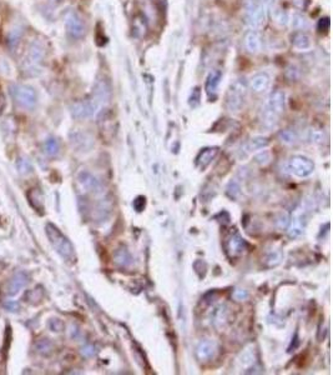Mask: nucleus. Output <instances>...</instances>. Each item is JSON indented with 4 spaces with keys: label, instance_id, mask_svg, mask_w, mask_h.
I'll use <instances>...</instances> for the list:
<instances>
[{
    "label": "nucleus",
    "instance_id": "nucleus-1",
    "mask_svg": "<svg viewBox=\"0 0 333 375\" xmlns=\"http://www.w3.org/2000/svg\"><path fill=\"white\" fill-rule=\"evenodd\" d=\"M286 108V95L282 90H274L267 98L260 114L261 125L266 129H274L279 124L281 115Z\"/></svg>",
    "mask_w": 333,
    "mask_h": 375
},
{
    "label": "nucleus",
    "instance_id": "nucleus-2",
    "mask_svg": "<svg viewBox=\"0 0 333 375\" xmlns=\"http://www.w3.org/2000/svg\"><path fill=\"white\" fill-rule=\"evenodd\" d=\"M45 229L46 235H48L49 240H50L54 249L57 252V254L67 261L74 260L75 259V252H74L73 244H71L67 236L53 224H48Z\"/></svg>",
    "mask_w": 333,
    "mask_h": 375
},
{
    "label": "nucleus",
    "instance_id": "nucleus-3",
    "mask_svg": "<svg viewBox=\"0 0 333 375\" xmlns=\"http://www.w3.org/2000/svg\"><path fill=\"white\" fill-rule=\"evenodd\" d=\"M45 48L39 41H33L26 50V55L24 58L23 68L25 73L29 75H37L43 69V63L45 60Z\"/></svg>",
    "mask_w": 333,
    "mask_h": 375
},
{
    "label": "nucleus",
    "instance_id": "nucleus-4",
    "mask_svg": "<svg viewBox=\"0 0 333 375\" xmlns=\"http://www.w3.org/2000/svg\"><path fill=\"white\" fill-rule=\"evenodd\" d=\"M247 82L245 79H236L228 88L226 94V109L231 113L240 112L247 95Z\"/></svg>",
    "mask_w": 333,
    "mask_h": 375
},
{
    "label": "nucleus",
    "instance_id": "nucleus-5",
    "mask_svg": "<svg viewBox=\"0 0 333 375\" xmlns=\"http://www.w3.org/2000/svg\"><path fill=\"white\" fill-rule=\"evenodd\" d=\"M245 19H246V24L251 29H260L266 20V7L260 0H246Z\"/></svg>",
    "mask_w": 333,
    "mask_h": 375
},
{
    "label": "nucleus",
    "instance_id": "nucleus-6",
    "mask_svg": "<svg viewBox=\"0 0 333 375\" xmlns=\"http://www.w3.org/2000/svg\"><path fill=\"white\" fill-rule=\"evenodd\" d=\"M10 92H12L15 103L19 106L24 108V109H34L35 105L38 104V94L33 87L24 84H16L10 88Z\"/></svg>",
    "mask_w": 333,
    "mask_h": 375
},
{
    "label": "nucleus",
    "instance_id": "nucleus-7",
    "mask_svg": "<svg viewBox=\"0 0 333 375\" xmlns=\"http://www.w3.org/2000/svg\"><path fill=\"white\" fill-rule=\"evenodd\" d=\"M287 173L297 178H307L315 172V164L310 158L304 155H293L285 164Z\"/></svg>",
    "mask_w": 333,
    "mask_h": 375
},
{
    "label": "nucleus",
    "instance_id": "nucleus-8",
    "mask_svg": "<svg viewBox=\"0 0 333 375\" xmlns=\"http://www.w3.org/2000/svg\"><path fill=\"white\" fill-rule=\"evenodd\" d=\"M65 29L68 35L73 39H81L86 33V25L82 18L75 10H68L65 14Z\"/></svg>",
    "mask_w": 333,
    "mask_h": 375
},
{
    "label": "nucleus",
    "instance_id": "nucleus-9",
    "mask_svg": "<svg viewBox=\"0 0 333 375\" xmlns=\"http://www.w3.org/2000/svg\"><path fill=\"white\" fill-rule=\"evenodd\" d=\"M101 108V104L99 103L96 99H86V100L76 101L71 105L70 110L71 114L75 119H89V118L94 117L99 109Z\"/></svg>",
    "mask_w": 333,
    "mask_h": 375
},
{
    "label": "nucleus",
    "instance_id": "nucleus-10",
    "mask_svg": "<svg viewBox=\"0 0 333 375\" xmlns=\"http://www.w3.org/2000/svg\"><path fill=\"white\" fill-rule=\"evenodd\" d=\"M227 254L230 258H238V256L244 255L247 250V243L245 239L240 235V233H233L232 235L228 238L226 244Z\"/></svg>",
    "mask_w": 333,
    "mask_h": 375
},
{
    "label": "nucleus",
    "instance_id": "nucleus-11",
    "mask_svg": "<svg viewBox=\"0 0 333 375\" xmlns=\"http://www.w3.org/2000/svg\"><path fill=\"white\" fill-rule=\"evenodd\" d=\"M79 183L86 192L93 193V194H100L103 192V186H101L100 181L95 178L89 172H81L79 174Z\"/></svg>",
    "mask_w": 333,
    "mask_h": 375
},
{
    "label": "nucleus",
    "instance_id": "nucleus-12",
    "mask_svg": "<svg viewBox=\"0 0 333 375\" xmlns=\"http://www.w3.org/2000/svg\"><path fill=\"white\" fill-rule=\"evenodd\" d=\"M216 353L217 343L214 340H202L196 348V355L201 362H206V360L211 359V358L215 357Z\"/></svg>",
    "mask_w": 333,
    "mask_h": 375
},
{
    "label": "nucleus",
    "instance_id": "nucleus-13",
    "mask_svg": "<svg viewBox=\"0 0 333 375\" xmlns=\"http://www.w3.org/2000/svg\"><path fill=\"white\" fill-rule=\"evenodd\" d=\"M245 48L250 54H258L262 49V39L256 30H250L245 35Z\"/></svg>",
    "mask_w": 333,
    "mask_h": 375
},
{
    "label": "nucleus",
    "instance_id": "nucleus-14",
    "mask_svg": "<svg viewBox=\"0 0 333 375\" xmlns=\"http://www.w3.org/2000/svg\"><path fill=\"white\" fill-rule=\"evenodd\" d=\"M269 84H271V78L267 73H257L250 79V88L253 90L255 93H263L266 92L267 89L269 88Z\"/></svg>",
    "mask_w": 333,
    "mask_h": 375
},
{
    "label": "nucleus",
    "instance_id": "nucleus-15",
    "mask_svg": "<svg viewBox=\"0 0 333 375\" xmlns=\"http://www.w3.org/2000/svg\"><path fill=\"white\" fill-rule=\"evenodd\" d=\"M268 144H269L268 138L261 137V135L260 137H253L245 143L244 147H242V153H244L245 155H247V154L255 153V151L260 150V149L266 148Z\"/></svg>",
    "mask_w": 333,
    "mask_h": 375
},
{
    "label": "nucleus",
    "instance_id": "nucleus-16",
    "mask_svg": "<svg viewBox=\"0 0 333 375\" xmlns=\"http://www.w3.org/2000/svg\"><path fill=\"white\" fill-rule=\"evenodd\" d=\"M221 79H222L221 70H213L208 74L205 83V90L206 94L208 95V98L216 95L217 89H219L220 87V83H221Z\"/></svg>",
    "mask_w": 333,
    "mask_h": 375
},
{
    "label": "nucleus",
    "instance_id": "nucleus-17",
    "mask_svg": "<svg viewBox=\"0 0 333 375\" xmlns=\"http://www.w3.org/2000/svg\"><path fill=\"white\" fill-rule=\"evenodd\" d=\"M228 316H230V311H228L227 305L220 304L215 308L213 314H211V322L216 328H222L228 322Z\"/></svg>",
    "mask_w": 333,
    "mask_h": 375
},
{
    "label": "nucleus",
    "instance_id": "nucleus-18",
    "mask_svg": "<svg viewBox=\"0 0 333 375\" xmlns=\"http://www.w3.org/2000/svg\"><path fill=\"white\" fill-rule=\"evenodd\" d=\"M291 43H292L293 48L297 49L299 51H306L310 50L311 46H312V41L311 38L308 37L306 33L304 32H296L293 33L292 37H291Z\"/></svg>",
    "mask_w": 333,
    "mask_h": 375
},
{
    "label": "nucleus",
    "instance_id": "nucleus-19",
    "mask_svg": "<svg viewBox=\"0 0 333 375\" xmlns=\"http://www.w3.org/2000/svg\"><path fill=\"white\" fill-rule=\"evenodd\" d=\"M27 281H29V277L25 273H18L13 277V279L10 280L9 285H8V295L13 297V295L18 294L19 290L24 289L26 286Z\"/></svg>",
    "mask_w": 333,
    "mask_h": 375
},
{
    "label": "nucleus",
    "instance_id": "nucleus-20",
    "mask_svg": "<svg viewBox=\"0 0 333 375\" xmlns=\"http://www.w3.org/2000/svg\"><path fill=\"white\" fill-rule=\"evenodd\" d=\"M217 153H219V149L217 148L202 149L196 158V165L200 169H205V168H207L208 165L211 164V162L216 158Z\"/></svg>",
    "mask_w": 333,
    "mask_h": 375
},
{
    "label": "nucleus",
    "instance_id": "nucleus-21",
    "mask_svg": "<svg viewBox=\"0 0 333 375\" xmlns=\"http://www.w3.org/2000/svg\"><path fill=\"white\" fill-rule=\"evenodd\" d=\"M279 137L281 142L286 145H293L298 142V134L296 133L294 129H285V130L280 131Z\"/></svg>",
    "mask_w": 333,
    "mask_h": 375
},
{
    "label": "nucleus",
    "instance_id": "nucleus-22",
    "mask_svg": "<svg viewBox=\"0 0 333 375\" xmlns=\"http://www.w3.org/2000/svg\"><path fill=\"white\" fill-rule=\"evenodd\" d=\"M44 150H45V153L50 156L57 155V153H59L60 150L59 142H57L56 139H54V138H49L45 142V144H44Z\"/></svg>",
    "mask_w": 333,
    "mask_h": 375
},
{
    "label": "nucleus",
    "instance_id": "nucleus-23",
    "mask_svg": "<svg viewBox=\"0 0 333 375\" xmlns=\"http://www.w3.org/2000/svg\"><path fill=\"white\" fill-rule=\"evenodd\" d=\"M291 23H292V28H294V29H298V30H305L310 26V23H308L307 18H305L304 15H301V14H294V15L292 16V20H291Z\"/></svg>",
    "mask_w": 333,
    "mask_h": 375
},
{
    "label": "nucleus",
    "instance_id": "nucleus-24",
    "mask_svg": "<svg viewBox=\"0 0 333 375\" xmlns=\"http://www.w3.org/2000/svg\"><path fill=\"white\" fill-rule=\"evenodd\" d=\"M51 349H53V345H51L50 341L48 339H41L37 343V350L43 355H48L50 354Z\"/></svg>",
    "mask_w": 333,
    "mask_h": 375
},
{
    "label": "nucleus",
    "instance_id": "nucleus-25",
    "mask_svg": "<svg viewBox=\"0 0 333 375\" xmlns=\"http://www.w3.org/2000/svg\"><path fill=\"white\" fill-rule=\"evenodd\" d=\"M115 259H116V263H119L124 266H126L131 261L130 254H129V252L126 249H120L119 252L116 253V256H115Z\"/></svg>",
    "mask_w": 333,
    "mask_h": 375
},
{
    "label": "nucleus",
    "instance_id": "nucleus-26",
    "mask_svg": "<svg viewBox=\"0 0 333 375\" xmlns=\"http://www.w3.org/2000/svg\"><path fill=\"white\" fill-rule=\"evenodd\" d=\"M255 160L261 165H266L268 164L269 160H271V153L267 150H263L262 153H260L258 155L255 156Z\"/></svg>",
    "mask_w": 333,
    "mask_h": 375
},
{
    "label": "nucleus",
    "instance_id": "nucleus-27",
    "mask_svg": "<svg viewBox=\"0 0 333 375\" xmlns=\"http://www.w3.org/2000/svg\"><path fill=\"white\" fill-rule=\"evenodd\" d=\"M18 169L21 174H27V173L32 172V165H30V163L25 160V159H21V160H19L18 163Z\"/></svg>",
    "mask_w": 333,
    "mask_h": 375
},
{
    "label": "nucleus",
    "instance_id": "nucleus-28",
    "mask_svg": "<svg viewBox=\"0 0 333 375\" xmlns=\"http://www.w3.org/2000/svg\"><path fill=\"white\" fill-rule=\"evenodd\" d=\"M329 26H331V21H329V18H322L320 21H318V30L321 33H326L329 30Z\"/></svg>",
    "mask_w": 333,
    "mask_h": 375
},
{
    "label": "nucleus",
    "instance_id": "nucleus-29",
    "mask_svg": "<svg viewBox=\"0 0 333 375\" xmlns=\"http://www.w3.org/2000/svg\"><path fill=\"white\" fill-rule=\"evenodd\" d=\"M63 327H64V325H63V323L60 322L59 319H51V320L49 322V328L55 333L62 332Z\"/></svg>",
    "mask_w": 333,
    "mask_h": 375
},
{
    "label": "nucleus",
    "instance_id": "nucleus-30",
    "mask_svg": "<svg viewBox=\"0 0 333 375\" xmlns=\"http://www.w3.org/2000/svg\"><path fill=\"white\" fill-rule=\"evenodd\" d=\"M200 95H201V93H200L199 88H196V89L192 92L191 98H190V105L196 106L197 104H199V101H200Z\"/></svg>",
    "mask_w": 333,
    "mask_h": 375
},
{
    "label": "nucleus",
    "instance_id": "nucleus-31",
    "mask_svg": "<svg viewBox=\"0 0 333 375\" xmlns=\"http://www.w3.org/2000/svg\"><path fill=\"white\" fill-rule=\"evenodd\" d=\"M27 297H29V302L32 300L33 303L35 302H39V300L41 299V289L40 288H37L34 289V290H32L30 293H27Z\"/></svg>",
    "mask_w": 333,
    "mask_h": 375
},
{
    "label": "nucleus",
    "instance_id": "nucleus-32",
    "mask_svg": "<svg viewBox=\"0 0 333 375\" xmlns=\"http://www.w3.org/2000/svg\"><path fill=\"white\" fill-rule=\"evenodd\" d=\"M241 362H242V364H244L245 366L252 365L253 362H255V360H253L252 352H246V353H245V354L242 355V360H241Z\"/></svg>",
    "mask_w": 333,
    "mask_h": 375
},
{
    "label": "nucleus",
    "instance_id": "nucleus-33",
    "mask_svg": "<svg viewBox=\"0 0 333 375\" xmlns=\"http://www.w3.org/2000/svg\"><path fill=\"white\" fill-rule=\"evenodd\" d=\"M293 5L301 10H306L310 5V0H292Z\"/></svg>",
    "mask_w": 333,
    "mask_h": 375
},
{
    "label": "nucleus",
    "instance_id": "nucleus-34",
    "mask_svg": "<svg viewBox=\"0 0 333 375\" xmlns=\"http://www.w3.org/2000/svg\"><path fill=\"white\" fill-rule=\"evenodd\" d=\"M276 19H277V21H279V23H281V24H287L288 23V15L285 12H282V10H279V12H277Z\"/></svg>",
    "mask_w": 333,
    "mask_h": 375
},
{
    "label": "nucleus",
    "instance_id": "nucleus-35",
    "mask_svg": "<svg viewBox=\"0 0 333 375\" xmlns=\"http://www.w3.org/2000/svg\"><path fill=\"white\" fill-rule=\"evenodd\" d=\"M5 308H7L8 310H10V311H16L19 309V304H18V303L13 302V300H10V302L5 303Z\"/></svg>",
    "mask_w": 333,
    "mask_h": 375
},
{
    "label": "nucleus",
    "instance_id": "nucleus-36",
    "mask_svg": "<svg viewBox=\"0 0 333 375\" xmlns=\"http://www.w3.org/2000/svg\"><path fill=\"white\" fill-rule=\"evenodd\" d=\"M81 353H82V355H85V357H92V355H94V348L93 346L87 345V346H85V348H82Z\"/></svg>",
    "mask_w": 333,
    "mask_h": 375
},
{
    "label": "nucleus",
    "instance_id": "nucleus-37",
    "mask_svg": "<svg viewBox=\"0 0 333 375\" xmlns=\"http://www.w3.org/2000/svg\"><path fill=\"white\" fill-rule=\"evenodd\" d=\"M233 295H235V298L237 300H244L245 298H247V293L245 290H236Z\"/></svg>",
    "mask_w": 333,
    "mask_h": 375
},
{
    "label": "nucleus",
    "instance_id": "nucleus-38",
    "mask_svg": "<svg viewBox=\"0 0 333 375\" xmlns=\"http://www.w3.org/2000/svg\"><path fill=\"white\" fill-rule=\"evenodd\" d=\"M260 2L262 3V4L265 5L266 8H269V7H272V5L275 4V2H276V0H260Z\"/></svg>",
    "mask_w": 333,
    "mask_h": 375
},
{
    "label": "nucleus",
    "instance_id": "nucleus-39",
    "mask_svg": "<svg viewBox=\"0 0 333 375\" xmlns=\"http://www.w3.org/2000/svg\"><path fill=\"white\" fill-rule=\"evenodd\" d=\"M53 2H62V0H53Z\"/></svg>",
    "mask_w": 333,
    "mask_h": 375
}]
</instances>
